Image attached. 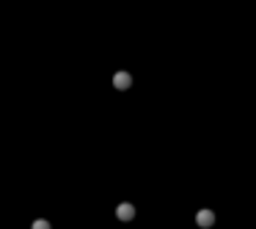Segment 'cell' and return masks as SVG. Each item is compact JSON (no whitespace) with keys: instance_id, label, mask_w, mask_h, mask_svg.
Returning <instances> with one entry per match:
<instances>
[{"instance_id":"1","label":"cell","mask_w":256,"mask_h":229,"mask_svg":"<svg viewBox=\"0 0 256 229\" xmlns=\"http://www.w3.org/2000/svg\"><path fill=\"white\" fill-rule=\"evenodd\" d=\"M116 215H118V221H132V218H135V207H132V204H118L116 207Z\"/></svg>"},{"instance_id":"2","label":"cell","mask_w":256,"mask_h":229,"mask_svg":"<svg viewBox=\"0 0 256 229\" xmlns=\"http://www.w3.org/2000/svg\"><path fill=\"white\" fill-rule=\"evenodd\" d=\"M113 86H116L118 91H124L132 86V77L127 75V72H116V75H113Z\"/></svg>"},{"instance_id":"3","label":"cell","mask_w":256,"mask_h":229,"mask_svg":"<svg viewBox=\"0 0 256 229\" xmlns=\"http://www.w3.org/2000/svg\"><path fill=\"white\" fill-rule=\"evenodd\" d=\"M196 221H199V227H212V221H215V215L209 213V210H201V213L196 215Z\"/></svg>"},{"instance_id":"4","label":"cell","mask_w":256,"mask_h":229,"mask_svg":"<svg viewBox=\"0 0 256 229\" xmlns=\"http://www.w3.org/2000/svg\"><path fill=\"white\" fill-rule=\"evenodd\" d=\"M33 229H50V221H44V218H39V221H33Z\"/></svg>"}]
</instances>
